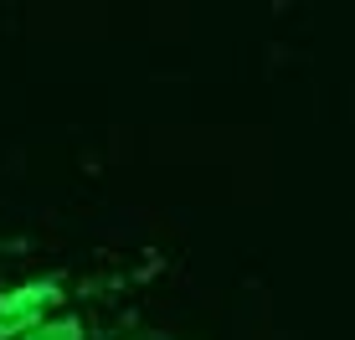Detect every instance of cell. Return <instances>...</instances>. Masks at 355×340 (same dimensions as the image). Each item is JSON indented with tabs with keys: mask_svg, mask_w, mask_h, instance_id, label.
<instances>
[{
	"mask_svg": "<svg viewBox=\"0 0 355 340\" xmlns=\"http://www.w3.org/2000/svg\"><path fill=\"white\" fill-rule=\"evenodd\" d=\"M62 289L57 278H36V284H21L10 294H0V340H21L31 325H42V309L57 305Z\"/></svg>",
	"mask_w": 355,
	"mask_h": 340,
	"instance_id": "6da1fadb",
	"label": "cell"
},
{
	"mask_svg": "<svg viewBox=\"0 0 355 340\" xmlns=\"http://www.w3.org/2000/svg\"><path fill=\"white\" fill-rule=\"evenodd\" d=\"M21 340H83V325L78 320H42V325H31Z\"/></svg>",
	"mask_w": 355,
	"mask_h": 340,
	"instance_id": "7a4b0ae2",
	"label": "cell"
}]
</instances>
